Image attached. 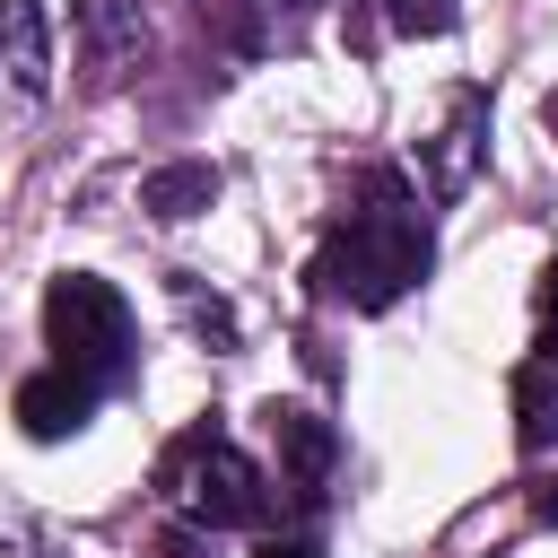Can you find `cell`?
I'll use <instances>...</instances> for the list:
<instances>
[{"instance_id":"1","label":"cell","mask_w":558,"mask_h":558,"mask_svg":"<svg viewBox=\"0 0 558 558\" xmlns=\"http://www.w3.org/2000/svg\"><path fill=\"white\" fill-rule=\"evenodd\" d=\"M427 218L418 201L401 192V174H366V201L331 218L323 253H314V288L357 305V314H384L392 296H410L427 279Z\"/></svg>"},{"instance_id":"2","label":"cell","mask_w":558,"mask_h":558,"mask_svg":"<svg viewBox=\"0 0 558 558\" xmlns=\"http://www.w3.org/2000/svg\"><path fill=\"white\" fill-rule=\"evenodd\" d=\"M44 340H52L61 366L87 375L96 392L122 384V375H131V305H122V288L96 279V270H61L52 296H44Z\"/></svg>"},{"instance_id":"3","label":"cell","mask_w":558,"mask_h":558,"mask_svg":"<svg viewBox=\"0 0 558 558\" xmlns=\"http://www.w3.org/2000/svg\"><path fill=\"white\" fill-rule=\"evenodd\" d=\"M166 497L183 506V514H201L209 532H253L262 514H270V488H262V471L227 445V436H209V427H192L174 453H166Z\"/></svg>"},{"instance_id":"4","label":"cell","mask_w":558,"mask_h":558,"mask_svg":"<svg viewBox=\"0 0 558 558\" xmlns=\"http://www.w3.org/2000/svg\"><path fill=\"white\" fill-rule=\"evenodd\" d=\"M87 410H96V384H87V375H70V366H52V375H26V384H17V427H26L35 445L78 436V427H87Z\"/></svg>"},{"instance_id":"5","label":"cell","mask_w":558,"mask_h":558,"mask_svg":"<svg viewBox=\"0 0 558 558\" xmlns=\"http://www.w3.org/2000/svg\"><path fill=\"white\" fill-rule=\"evenodd\" d=\"M270 436H279V462H288V488L296 497H314L323 480H331V427L314 418V410H270Z\"/></svg>"},{"instance_id":"6","label":"cell","mask_w":558,"mask_h":558,"mask_svg":"<svg viewBox=\"0 0 558 558\" xmlns=\"http://www.w3.org/2000/svg\"><path fill=\"white\" fill-rule=\"evenodd\" d=\"M78 26H87V44H96L105 70L148 52V17H140V0H78Z\"/></svg>"},{"instance_id":"7","label":"cell","mask_w":558,"mask_h":558,"mask_svg":"<svg viewBox=\"0 0 558 558\" xmlns=\"http://www.w3.org/2000/svg\"><path fill=\"white\" fill-rule=\"evenodd\" d=\"M514 436H523V453H549L558 445V357H532L523 375H514Z\"/></svg>"},{"instance_id":"8","label":"cell","mask_w":558,"mask_h":558,"mask_svg":"<svg viewBox=\"0 0 558 558\" xmlns=\"http://www.w3.org/2000/svg\"><path fill=\"white\" fill-rule=\"evenodd\" d=\"M140 201H148V218H201L218 201V166H157L140 183Z\"/></svg>"},{"instance_id":"9","label":"cell","mask_w":558,"mask_h":558,"mask_svg":"<svg viewBox=\"0 0 558 558\" xmlns=\"http://www.w3.org/2000/svg\"><path fill=\"white\" fill-rule=\"evenodd\" d=\"M0 61H9V78L26 96L44 87V17H35V0H0Z\"/></svg>"},{"instance_id":"10","label":"cell","mask_w":558,"mask_h":558,"mask_svg":"<svg viewBox=\"0 0 558 558\" xmlns=\"http://www.w3.org/2000/svg\"><path fill=\"white\" fill-rule=\"evenodd\" d=\"M480 96H453V122H445V148H436V192H462L471 174V148H480Z\"/></svg>"},{"instance_id":"11","label":"cell","mask_w":558,"mask_h":558,"mask_svg":"<svg viewBox=\"0 0 558 558\" xmlns=\"http://www.w3.org/2000/svg\"><path fill=\"white\" fill-rule=\"evenodd\" d=\"M453 17H462V0H392L401 35H453Z\"/></svg>"},{"instance_id":"12","label":"cell","mask_w":558,"mask_h":558,"mask_svg":"<svg viewBox=\"0 0 558 558\" xmlns=\"http://www.w3.org/2000/svg\"><path fill=\"white\" fill-rule=\"evenodd\" d=\"M541 323H549V349H541V357H558V253H549V270H541Z\"/></svg>"},{"instance_id":"13","label":"cell","mask_w":558,"mask_h":558,"mask_svg":"<svg viewBox=\"0 0 558 558\" xmlns=\"http://www.w3.org/2000/svg\"><path fill=\"white\" fill-rule=\"evenodd\" d=\"M253 558H314V541H262Z\"/></svg>"},{"instance_id":"14","label":"cell","mask_w":558,"mask_h":558,"mask_svg":"<svg viewBox=\"0 0 558 558\" xmlns=\"http://www.w3.org/2000/svg\"><path fill=\"white\" fill-rule=\"evenodd\" d=\"M532 506H541V523H558V480H549V488H541Z\"/></svg>"},{"instance_id":"15","label":"cell","mask_w":558,"mask_h":558,"mask_svg":"<svg viewBox=\"0 0 558 558\" xmlns=\"http://www.w3.org/2000/svg\"><path fill=\"white\" fill-rule=\"evenodd\" d=\"M279 9H323V0H279Z\"/></svg>"}]
</instances>
